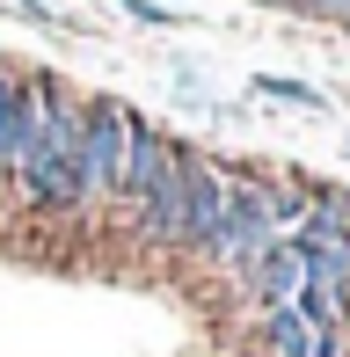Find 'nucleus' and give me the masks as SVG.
<instances>
[{
  "mask_svg": "<svg viewBox=\"0 0 350 357\" xmlns=\"http://www.w3.org/2000/svg\"><path fill=\"white\" fill-rule=\"evenodd\" d=\"M292 8H299V15H314V22H343L350 0H292Z\"/></svg>",
  "mask_w": 350,
  "mask_h": 357,
  "instance_id": "9b49d317",
  "label": "nucleus"
},
{
  "mask_svg": "<svg viewBox=\"0 0 350 357\" xmlns=\"http://www.w3.org/2000/svg\"><path fill=\"white\" fill-rule=\"evenodd\" d=\"M263 8H292V0H263Z\"/></svg>",
  "mask_w": 350,
  "mask_h": 357,
  "instance_id": "f8f14e48",
  "label": "nucleus"
},
{
  "mask_svg": "<svg viewBox=\"0 0 350 357\" xmlns=\"http://www.w3.org/2000/svg\"><path fill=\"white\" fill-rule=\"evenodd\" d=\"M256 95H270V102H292V109H314V117L328 109L321 88H307V80H284V73H256Z\"/></svg>",
  "mask_w": 350,
  "mask_h": 357,
  "instance_id": "1a4fd4ad",
  "label": "nucleus"
},
{
  "mask_svg": "<svg viewBox=\"0 0 350 357\" xmlns=\"http://www.w3.org/2000/svg\"><path fill=\"white\" fill-rule=\"evenodd\" d=\"M227 183H234V168H219L212 153L183 146V248H204V241H212L219 212H227Z\"/></svg>",
  "mask_w": 350,
  "mask_h": 357,
  "instance_id": "39448f33",
  "label": "nucleus"
},
{
  "mask_svg": "<svg viewBox=\"0 0 350 357\" xmlns=\"http://www.w3.org/2000/svg\"><path fill=\"white\" fill-rule=\"evenodd\" d=\"M124 124H132V109L109 102V95H95L81 102V212L117 197V160H124Z\"/></svg>",
  "mask_w": 350,
  "mask_h": 357,
  "instance_id": "7ed1b4c3",
  "label": "nucleus"
},
{
  "mask_svg": "<svg viewBox=\"0 0 350 357\" xmlns=\"http://www.w3.org/2000/svg\"><path fill=\"white\" fill-rule=\"evenodd\" d=\"M299 284H307V270H299L292 241H270L256 263L241 270V299H256L263 314H270V306H292V291H299Z\"/></svg>",
  "mask_w": 350,
  "mask_h": 357,
  "instance_id": "0eeeda50",
  "label": "nucleus"
},
{
  "mask_svg": "<svg viewBox=\"0 0 350 357\" xmlns=\"http://www.w3.org/2000/svg\"><path fill=\"white\" fill-rule=\"evenodd\" d=\"M270 241H277V226H270V204H263V175H234L227 183V212H219L212 241H204L197 255L212 270H227V278H241Z\"/></svg>",
  "mask_w": 350,
  "mask_h": 357,
  "instance_id": "f03ea898",
  "label": "nucleus"
},
{
  "mask_svg": "<svg viewBox=\"0 0 350 357\" xmlns=\"http://www.w3.org/2000/svg\"><path fill=\"white\" fill-rule=\"evenodd\" d=\"M44 95H52V73H22V66H8V59H0V183H15L29 139H37Z\"/></svg>",
  "mask_w": 350,
  "mask_h": 357,
  "instance_id": "20e7f679",
  "label": "nucleus"
},
{
  "mask_svg": "<svg viewBox=\"0 0 350 357\" xmlns=\"http://www.w3.org/2000/svg\"><path fill=\"white\" fill-rule=\"evenodd\" d=\"M168 153H175V139H168V132H153V124L132 109V124H124V160H117V197H109L124 219H132L139 204H146V190L161 183Z\"/></svg>",
  "mask_w": 350,
  "mask_h": 357,
  "instance_id": "423d86ee",
  "label": "nucleus"
},
{
  "mask_svg": "<svg viewBox=\"0 0 350 357\" xmlns=\"http://www.w3.org/2000/svg\"><path fill=\"white\" fill-rule=\"evenodd\" d=\"M124 15H132L139 29H175V8H161V0H117Z\"/></svg>",
  "mask_w": 350,
  "mask_h": 357,
  "instance_id": "9d476101",
  "label": "nucleus"
},
{
  "mask_svg": "<svg viewBox=\"0 0 350 357\" xmlns=\"http://www.w3.org/2000/svg\"><path fill=\"white\" fill-rule=\"evenodd\" d=\"M336 29H350V15H343V22H336Z\"/></svg>",
  "mask_w": 350,
  "mask_h": 357,
  "instance_id": "ddd939ff",
  "label": "nucleus"
},
{
  "mask_svg": "<svg viewBox=\"0 0 350 357\" xmlns=\"http://www.w3.org/2000/svg\"><path fill=\"white\" fill-rule=\"evenodd\" d=\"M263 204H270V226H277V241H284L299 219L314 212V190H299V183H270V175H263Z\"/></svg>",
  "mask_w": 350,
  "mask_h": 357,
  "instance_id": "6e6552de",
  "label": "nucleus"
},
{
  "mask_svg": "<svg viewBox=\"0 0 350 357\" xmlns=\"http://www.w3.org/2000/svg\"><path fill=\"white\" fill-rule=\"evenodd\" d=\"M15 183H22L29 212H52V219L59 212H81V102H73L59 80H52V95H44L37 139H29Z\"/></svg>",
  "mask_w": 350,
  "mask_h": 357,
  "instance_id": "f257e3e1",
  "label": "nucleus"
}]
</instances>
